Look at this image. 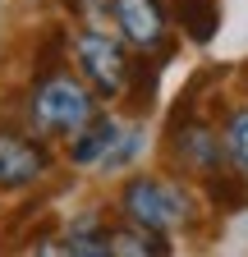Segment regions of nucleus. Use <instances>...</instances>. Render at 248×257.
I'll use <instances>...</instances> for the list:
<instances>
[{
	"label": "nucleus",
	"instance_id": "1",
	"mask_svg": "<svg viewBox=\"0 0 248 257\" xmlns=\"http://www.w3.org/2000/svg\"><path fill=\"white\" fill-rule=\"evenodd\" d=\"M119 216L134 225H147L157 234H179L198 225L202 202L184 184V175H134L119 188Z\"/></svg>",
	"mask_w": 248,
	"mask_h": 257
},
{
	"label": "nucleus",
	"instance_id": "2",
	"mask_svg": "<svg viewBox=\"0 0 248 257\" xmlns=\"http://www.w3.org/2000/svg\"><path fill=\"white\" fill-rule=\"evenodd\" d=\"M28 124H33V134L42 138H74L78 128L97 115V92H92L83 78L65 74L55 64V69H42L28 87Z\"/></svg>",
	"mask_w": 248,
	"mask_h": 257
},
{
	"label": "nucleus",
	"instance_id": "3",
	"mask_svg": "<svg viewBox=\"0 0 248 257\" xmlns=\"http://www.w3.org/2000/svg\"><path fill=\"white\" fill-rule=\"evenodd\" d=\"M166 156H170L175 175H184V179H207L211 170L225 166L221 128H216L207 115H198V110L175 115V119H166Z\"/></svg>",
	"mask_w": 248,
	"mask_h": 257
},
{
	"label": "nucleus",
	"instance_id": "4",
	"mask_svg": "<svg viewBox=\"0 0 248 257\" xmlns=\"http://www.w3.org/2000/svg\"><path fill=\"white\" fill-rule=\"evenodd\" d=\"M74 64L83 83L97 92V96H124V78H129V51H124L115 37H106V32L87 28L74 37Z\"/></svg>",
	"mask_w": 248,
	"mask_h": 257
},
{
	"label": "nucleus",
	"instance_id": "5",
	"mask_svg": "<svg viewBox=\"0 0 248 257\" xmlns=\"http://www.w3.org/2000/svg\"><path fill=\"white\" fill-rule=\"evenodd\" d=\"M110 19L119 23L124 46L134 51H166L170 46V5L166 0H106Z\"/></svg>",
	"mask_w": 248,
	"mask_h": 257
},
{
	"label": "nucleus",
	"instance_id": "6",
	"mask_svg": "<svg viewBox=\"0 0 248 257\" xmlns=\"http://www.w3.org/2000/svg\"><path fill=\"white\" fill-rule=\"evenodd\" d=\"M51 170V152L46 143H37L33 134H19V128H0V188H33L37 179H46Z\"/></svg>",
	"mask_w": 248,
	"mask_h": 257
},
{
	"label": "nucleus",
	"instance_id": "7",
	"mask_svg": "<svg viewBox=\"0 0 248 257\" xmlns=\"http://www.w3.org/2000/svg\"><path fill=\"white\" fill-rule=\"evenodd\" d=\"M119 134H124L119 119H110V115H92V119L78 128V134L69 138V161H74L78 170H101V175H106Z\"/></svg>",
	"mask_w": 248,
	"mask_h": 257
},
{
	"label": "nucleus",
	"instance_id": "8",
	"mask_svg": "<svg viewBox=\"0 0 248 257\" xmlns=\"http://www.w3.org/2000/svg\"><path fill=\"white\" fill-rule=\"evenodd\" d=\"M175 51H143L138 60H129V78H124V96H129V110L134 115H147L157 106V87H161V69Z\"/></svg>",
	"mask_w": 248,
	"mask_h": 257
},
{
	"label": "nucleus",
	"instance_id": "9",
	"mask_svg": "<svg viewBox=\"0 0 248 257\" xmlns=\"http://www.w3.org/2000/svg\"><path fill=\"white\" fill-rule=\"evenodd\" d=\"M166 5H170V23L193 46L216 42V32H221V0H166Z\"/></svg>",
	"mask_w": 248,
	"mask_h": 257
},
{
	"label": "nucleus",
	"instance_id": "10",
	"mask_svg": "<svg viewBox=\"0 0 248 257\" xmlns=\"http://www.w3.org/2000/svg\"><path fill=\"white\" fill-rule=\"evenodd\" d=\"M221 152H225V166L234 175L248 179V101H230L221 110Z\"/></svg>",
	"mask_w": 248,
	"mask_h": 257
},
{
	"label": "nucleus",
	"instance_id": "11",
	"mask_svg": "<svg viewBox=\"0 0 248 257\" xmlns=\"http://www.w3.org/2000/svg\"><path fill=\"white\" fill-rule=\"evenodd\" d=\"M60 252H74V257H106V252H110V225H106L97 211L78 216L69 230L60 234Z\"/></svg>",
	"mask_w": 248,
	"mask_h": 257
},
{
	"label": "nucleus",
	"instance_id": "12",
	"mask_svg": "<svg viewBox=\"0 0 248 257\" xmlns=\"http://www.w3.org/2000/svg\"><path fill=\"white\" fill-rule=\"evenodd\" d=\"M110 252H124V257H166L170 252V239L147 230V225H110Z\"/></svg>",
	"mask_w": 248,
	"mask_h": 257
},
{
	"label": "nucleus",
	"instance_id": "13",
	"mask_svg": "<svg viewBox=\"0 0 248 257\" xmlns=\"http://www.w3.org/2000/svg\"><path fill=\"white\" fill-rule=\"evenodd\" d=\"M202 198L216 207V211H243L248 207V179L243 175H234L230 166H221V170H211L207 179H202Z\"/></svg>",
	"mask_w": 248,
	"mask_h": 257
},
{
	"label": "nucleus",
	"instance_id": "14",
	"mask_svg": "<svg viewBox=\"0 0 248 257\" xmlns=\"http://www.w3.org/2000/svg\"><path fill=\"white\" fill-rule=\"evenodd\" d=\"M69 5V14H87V0H65Z\"/></svg>",
	"mask_w": 248,
	"mask_h": 257
}]
</instances>
